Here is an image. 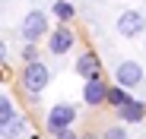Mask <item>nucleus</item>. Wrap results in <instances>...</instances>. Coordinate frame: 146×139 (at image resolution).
I'll return each mask as SVG.
<instances>
[{"instance_id":"obj_15","label":"nucleus","mask_w":146,"mask_h":139,"mask_svg":"<svg viewBox=\"0 0 146 139\" xmlns=\"http://www.w3.org/2000/svg\"><path fill=\"white\" fill-rule=\"evenodd\" d=\"M26 60H35V44H26Z\"/></svg>"},{"instance_id":"obj_10","label":"nucleus","mask_w":146,"mask_h":139,"mask_svg":"<svg viewBox=\"0 0 146 139\" xmlns=\"http://www.w3.org/2000/svg\"><path fill=\"white\" fill-rule=\"evenodd\" d=\"M16 117H19V114L13 111V101L3 95V98H0V130H7L10 123H16Z\"/></svg>"},{"instance_id":"obj_17","label":"nucleus","mask_w":146,"mask_h":139,"mask_svg":"<svg viewBox=\"0 0 146 139\" xmlns=\"http://www.w3.org/2000/svg\"><path fill=\"white\" fill-rule=\"evenodd\" d=\"M80 139H99V136H92V133H86V136H80Z\"/></svg>"},{"instance_id":"obj_12","label":"nucleus","mask_w":146,"mask_h":139,"mask_svg":"<svg viewBox=\"0 0 146 139\" xmlns=\"http://www.w3.org/2000/svg\"><path fill=\"white\" fill-rule=\"evenodd\" d=\"M54 16L60 19V26H64V22H70V19H73V3H67V0H57V3H54Z\"/></svg>"},{"instance_id":"obj_2","label":"nucleus","mask_w":146,"mask_h":139,"mask_svg":"<svg viewBox=\"0 0 146 139\" xmlns=\"http://www.w3.org/2000/svg\"><path fill=\"white\" fill-rule=\"evenodd\" d=\"M73 120H76V108H73V104H54L51 114H48V130L57 136V133L70 130Z\"/></svg>"},{"instance_id":"obj_6","label":"nucleus","mask_w":146,"mask_h":139,"mask_svg":"<svg viewBox=\"0 0 146 139\" xmlns=\"http://www.w3.org/2000/svg\"><path fill=\"white\" fill-rule=\"evenodd\" d=\"M83 101H86L89 108H95V104L108 101V85H105V82H102L99 76L86 79V85H83Z\"/></svg>"},{"instance_id":"obj_3","label":"nucleus","mask_w":146,"mask_h":139,"mask_svg":"<svg viewBox=\"0 0 146 139\" xmlns=\"http://www.w3.org/2000/svg\"><path fill=\"white\" fill-rule=\"evenodd\" d=\"M44 32H48V16L41 10H32L26 19H22V38H26V44H35Z\"/></svg>"},{"instance_id":"obj_8","label":"nucleus","mask_w":146,"mask_h":139,"mask_svg":"<svg viewBox=\"0 0 146 139\" xmlns=\"http://www.w3.org/2000/svg\"><path fill=\"white\" fill-rule=\"evenodd\" d=\"M114 111H117V117L124 120V123H140L143 114H146V104L137 101V98H130L127 104H121V108H114Z\"/></svg>"},{"instance_id":"obj_1","label":"nucleus","mask_w":146,"mask_h":139,"mask_svg":"<svg viewBox=\"0 0 146 139\" xmlns=\"http://www.w3.org/2000/svg\"><path fill=\"white\" fill-rule=\"evenodd\" d=\"M48 79H51V73H48V66L41 60H26V66H22V89L29 95H41Z\"/></svg>"},{"instance_id":"obj_16","label":"nucleus","mask_w":146,"mask_h":139,"mask_svg":"<svg viewBox=\"0 0 146 139\" xmlns=\"http://www.w3.org/2000/svg\"><path fill=\"white\" fill-rule=\"evenodd\" d=\"M54 139H76V136H73V130H64V133H57Z\"/></svg>"},{"instance_id":"obj_7","label":"nucleus","mask_w":146,"mask_h":139,"mask_svg":"<svg viewBox=\"0 0 146 139\" xmlns=\"http://www.w3.org/2000/svg\"><path fill=\"white\" fill-rule=\"evenodd\" d=\"M73 41H76V38H73V32H70L67 26H60L57 32H51V41H48V51H51V54H67V51L73 48Z\"/></svg>"},{"instance_id":"obj_14","label":"nucleus","mask_w":146,"mask_h":139,"mask_svg":"<svg viewBox=\"0 0 146 139\" xmlns=\"http://www.w3.org/2000/svg\"><path fill=\"white\" fill-rule=\"evenodd\" d=\"M102 139H127V130H124V127H108Z\"/></svg>"},{"instance_id":"obj_5","label":"nucleus","mask_w":146,"mask_h":139,"mask_svg":"<svg viewBox=\"0 0 146 139\" xmlns=\"http://www.w3.org/2000/svg\"><path fill=\"white\" fill-rule=\"evenodd\" d=\"M114 79H117V85H124V89H133V85H140V82H143V66H140L137 60H124V63L117 66Z\"/></svg>"},{"instance_id":"obj_9","label":"nucleus","mask_w":146,"mask_h":139,"mask_svg":"<svg viewBox=\"0 0 146 139\" xmlns=\"http://www.w3.org/2000/svg\"><path fill=\"white\" fill-rule=\"evenodd\" d=\"M76 73H80V76H86V79L99 76V57H95L92 51H86V54L76 60Z\"/></svg>"},{"instance_id":"obj_13","label":"nucleus","mask_w":146,"mask_h":139,"mask_svg":"<svg viewBox=\"0 0 146 139\" xmlns=\"http://www.w3.org/2000/svg\"><path fill=\"white\" fill-rule=\"evenodd\" d=\"M22 130H26V123H22V117H16V123H10L3 130V139H16V136H22Z\"/></svg>"},{"instance_id":"obj_11","label":"nucleus","mask_w":146,"mask_h":139,"mask_svg":"<svg viewBox=\"0 0 146 139\" xmlns=\"http://www.w3.org/2000/svg\"><path fill=\"white\" fill-rule=\"evenodd\" d=\"M127 101H130V95L124 92V85H111V89H108V104L121 108V104H127Z\"/></svg>"},{"instance_id":"obj_4","label":"nucleus","mask_w":146,"mask_h":139,"mask_svg":"<svg viewBox=\"0 0 146 139\" xmlns=\"http://www.w3.org/2000/svg\"><path fill=\"white\" fill-rule=\"evenodd\" d=\"M117 32L124 35V38H133L140 32H146V16L137 13V10H124L117 16Z\"/></svg>"}]
</instances>
